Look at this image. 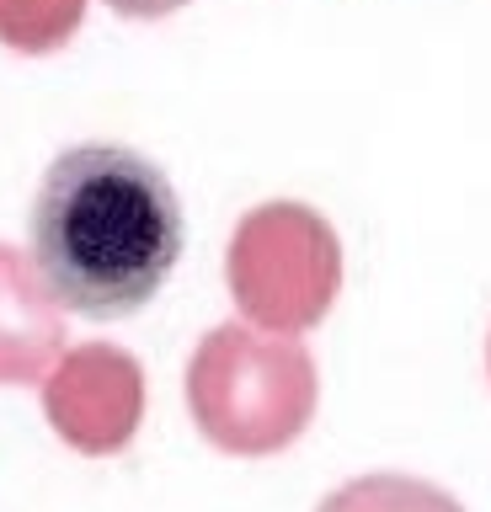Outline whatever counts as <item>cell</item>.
Wrapping results in <instances>:
<instances>
[{
    "label": "cell",
    "instance_id": "cell-8",
    "mask_svg": "<svg viewBox=\"0 0 491 512\" xmlns=\"http://www.w3.org/2000/svg\"><path fill=\"white\" fill-rule=\"evenodd\" d=\"M118 16H129V22H161V16H171V11H182L187 0H107Z\"/></svg>",
    "mask_w": 491,
    "mask_h": 512
},
{
    "label": "cell",
    "instance_id": "cell-6",
    "mask_svg": "<svg viewBox=\"0 0 491 512\" xmlns=\"http://www.w3.org/2000/svg\"><path fill=\"white\" fill-rule=\"evenodd\" d=\"M315 512H465V507L417 475H358L331 491Z\"/></svg>",
    "mask_w": 491,
    "mask_h": 512
},
{
    "label": "cell",
    "instance_id": "cell-4",
    "mask_svg": "<svg viewBox=\"0 0 491 512\" xmlns=\"http://www.w3.org/2000/svg\"><path fill=\"white\" fill-rule=\"evenodd\" d=\"M43 416L75 454H118L145 422V368L113 342L65 347L43 374Z\"/></svg>",
    "mask_w": 491,
    "mask_h": 512
},
{
    "label": "cell",
    "instance_id": "cell-7",
    "mask_svg": "<svg viewBox=\"0 0 491 512\" xmlns=\"http://www.w3.org/2000/svg\"><path fill=\"white\" fill-rule=\"evenodd\" d=\"M86 22V0H0V43L17 54H54Z\"/></svg>",
    "mask_w": 491,
    "mask_h": 512
},
{
    "label": "cell",
    "instance_id": "cell-5",
    "mask_svg": "<svg viewBox=\"0 0 491 512\" xmlns=\"http://www.w3.org/2000/svg\"><path fill=\"white\" fill-rule=\"evenodd\" d=\"M65 352V304L33 251L0 240V384H43Z\"/></svg>",
    "mask_w": 491,
    "mask_h": 512
},
{
    "label": "cell",
    "instance_id": "cell-1",
    "mask_svg": "<svg viewBox=\"0 0 491 512\" xmlns=\"http://www.w3.org/2000/svg\"><path fill=\"white\" fill-rule=\"evenodd\" d=\"M182 256V203L166 171L123 144H75L33 198V262L59 304L123 320L161 294Z\"/></svg>",
    "mask_w": 491,
    "mask_h": 512
},
{
    "label": "cell",
    "instance_id": "cell-2",
    "mask_svg": "<svg viewBox=\"0 0 491 512\" xmlns=\"http://www.w3.org/2000/svg\"><path fill=\"white\" fill-rule=\"evenodd\" d=\"M321 374L299 336L262 331L251 320L214 326L187 358V411L219 454L267 459L310 427Z\"/></svg>",
    "mask_w": 491,
    "mask_h": 512
},
{
    "label": "cell",
    "instance_id": "cell-3",
    "mask_svg": "<svg viewBox=\"0 0 491 512\" xmlns=\"http://www.w3.org/2000/svg\"><path fill=\"white\" fill-rule=\"evenodd\" d=\"M225 283L241 320L299 336L321 326L342 294V240L310 203H257L230 235Z\"/></svg>",
    "mask_w": 491,
    "mask_h": 512
},
{
    "label": "cell",
    "instance_id": "cell-9",
    "mask_svg": "<svg viewBox=\"0 0 491 512\" xmlns=\"http://www.w3.org/2000/svg\"><path fill=\"white\" fill-rule=\"evenodd\" d=\"M486 374H491V336H486Z\"/></svg>",
    "mask_w": 491,
    "mask_h": 512
}]
</instances>
